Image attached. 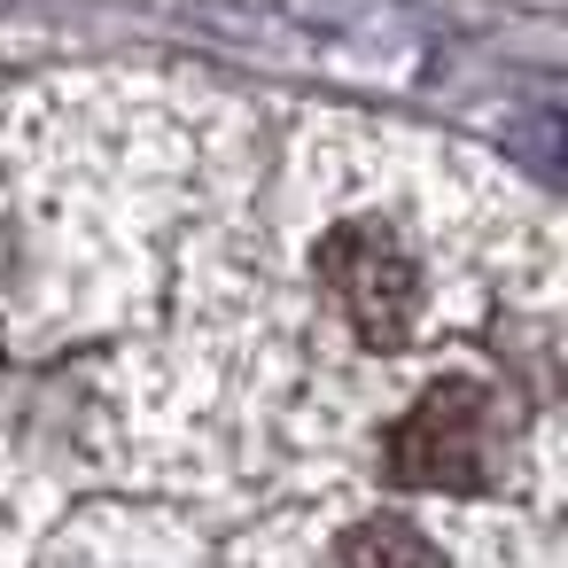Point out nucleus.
<instances>
[{
    "label": "nucleus",
    "mask_w": 568,
    "mask_h": 568,
    "mask_svg": "<svg viewBox=\"0 0 568 568\" xmlns=\"http://www.w3.org/2000/svg\"><path fill=\"white\" fill-rule=\"evenodd\" d=\"M490 452H498V397L483 382L452 374L413 397V413L382 444V467L397 490H483Z\"/></svg>",
    "instance_id": "1"
},
{
    "label": "nucleus",
    "mask_w": 568,
    "mask_h": 568,
    "mask_svg": "<svg viewBox=\"0 0 568 568\" xmlns=\"http://www.w3.org/2000/svg\"><path fill=\"white\" fill-rule=\"evenodd\" d=\"M320 288L327 304L351 320V335L366 351H397L420 320V257L382 226V219H351L320 242Z\"/></svg>",
    "instance_id": "2"
},
{
    "label": "nucleus",
    "mask_w": 568,
    "mask_h": 568,
    "mask_svg": "<svg viewBox=\"0 0 568 568\" xmlns=\"http://www.w3.org/2000/svg\"><path fill=\"white\" fill-rule=\"evenodd\" d=\"M343 568H444V552L405 514H366L358 529H343Z\"/></svg>",
    "instance_id": "3"
}]
</instances>
